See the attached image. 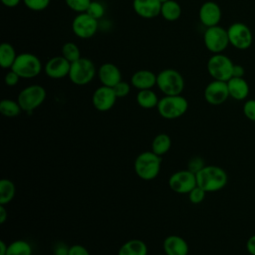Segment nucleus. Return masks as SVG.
Returning <instances> with one entry per match:
<instances>
[{"label":"nucleus","instance_id":"9b49d317","mask_svg":"<svg viewBox=\"0 0 255 255\" xmlns=\"http://www.w3.org/2000/svg\"><path fill=\"white\" fill-rule=\"evenodd\" d=\"M168 185L170 189L176 193L188 194L197 185L195 173L188 169L177 170L170 175Z\"/></svg>","mask_w":255,"mask_h":255},{"label":"nucleus","instance_id":"423d86ee","mask_svg":"<svg viewBox=\"0 0 255 255\" xmlns=\"http://www.w3.org/2000/svg\"><path fill=\"white\" fill-rule=\"evenodd\" d=\"M96 76V66L92 60L81 57L71 63L69 72L70 81L77 86H85L91 83Z\"/></svg>","mask_w":255,"mask_h":255},{"label":"nucleus","instance_id":"412c9836","mask_svg":"<svg viewBox=\"0 0 255 255\" xmlns=\"http://www.w3.org/2000/svg\"><path fill=\"white\" fill-rule=\"evenodd\" d=\"M227 87L229 96L237 101L246 99L249 94V86L243 78L232 77L229 81H227Z\"/></svg>","mask_w":255,"mask_h":255},{"label":"nucleus","instance_id":"bb28decb","mask_svg":"<svg viewBox=\"0 0 255 255\" xmlns=\"http://www.w3.org/2000/svg\"><path fill=\"white\" fill-rule=\"evenodd\" d=\"M16 193V187L12 180L3 178L0 180V205L10 203Z\"/></svg>","mask_w":255,"mask_h":255},{"label":"nucleus","instance_id":"20e7f679","mask_svg":"<svg viewBox=\"0 0 255 255\" xmlns=\"http://www.w3.org/2000/svg\"><path fill=\"white\" fill-rule=\"evenodd\" d=\"M156 86L164 96L181 95L184 90V79L174 69H164L156 75Z\"/></svg>","mask_w":255,"mask_h":255},{"label":"nucleus","instance_id":"f3484780","mask_svg":"<svg viewBox=\"0 0 255 255\" xmlns=\"http://www.w3.org/2000/svg\"><path fill=\"white\" fill-rule=\"evenodd\" d=\"M132 8L139 17L151 19L160 14L161 2L159 0H132Z\"/></svg>","mask_w":255,"mask_h":255},{"label":"nucleus","instance_id":"c9c22d12","mask_svg":"<svg viewBox=\"0 0 255 255\" xmlns=\"http://www.w3.org/2000/svg\"><path fill=\"white\" fill-rule=\"evenodd\" d=\"M115 94L118 98H125L127 97L129 92H130V86L128 83L125 82V81H121L120 83H118L114 88Z\"/></svg>","mask_w":255,"mask_h":255},{"label":"nucleus","instance_id":"f8f14e48","mask_svg":"<svg viewBox=\"0 0 255 255\" xmlns=\"http://www.w3.org/2000/svg\"><path fill=\"white\" fill-rule=\"evenodd\" d=\"M74 34L82 39L93 37L98 30V20L90 16L87 12L79 13L72 22Z\"/></svg>","mask_w":255,"mask_h":255},{"label":"nucleus","instance_id":"dca6fc26","mask_svg":"<svg viewBox=\"0 0 255 255\" xmlns=\"http://www.w3.org/2000/svg\"><path fill=\"white\" fill-rule=\"evenodd\" d=\"M221 9L219 5L213 1L204 2L198 12V17L203 26L206 28L216 26L221 20Z\"/></svg>","mask_w":255,"mask_h":255},{"label":"nucleus","instance_id":"7c9ffc66","mask_svg":"<svg viewBox=\"0 0 255 255\" xmlns=\"http://www.w3.org/2000/svg\"><path fill=\"white\" fill-rule=\"evenodd\" d=\"M67 6L77 12V13H84L87 12L92 0H65Z\"/></svg>","mask_w":255,"mask_h":255},{"label":"nucleus","instance_id":"de8ad7c7","mask_svg":"<svg viewBox=\"0 0 255 255\" xmlns=\"http://www.w3.org/2000/svg\"><path fill=\"white\" fill-rule=\"evenodd\" d=\"M161 255H166V254H161Z\"/></svg>","mask_w":255,"mask_h":255},{"label":"nucleus","instance_id":"473e14b6","mask_svg":"<svg viewBox=\"0 0 255 255\" xmlns=\"http://www.w3.org/2000/svg\"><path fill=\"white\" fill-rule=\"evenodd\" d=\"M25 6L32 11H43L45 10L51 0H23Z\"/></svg>","mask_w":255,"mask_h":255},{"label":"nucleus","instance_id":"9d476101","mask_svg":"<svg viewBox=\"0 0 255 255\" xmlns=\"http://www.w3.org/2000/svg\"><path fill=\"white\" fill-rule=\"evenodd\" d=\"M229 44L238 50L248 49L253 41L250 28L241 22H235L227 29Z\"/></svg>","mask_w":255,"mask_h":255},{"label":"nucleus","instance_id":"b1692460","mask_svg":"<svg viewBox=\"0 0 255 255\" xmlns=\"http://www.w3.org/2000/svg\"><path fill=\"white\" fill-rule=\"evenodd\" d=\"M16 58V51L10 43L4 42L0 45V66L3 69H11Z\"/></svg>","mask_w":255,"mask_h":255},{"label":"nucleus","instance_id":"a878e982","mask_svg":"<svg viewBox=\"0 0 255 255\" xmlns=\"http://www.w3.org/2000/svg\"><path fill=\"white\" fill-rule=\"evenodd\" d=\"M181 7L175 0H168L161 4L160 15L166 21H175L181 16Z\"/></svg>","mask_w":255,"mask_h":255},{"label":"nucleus","instance_id":"39448f33","mask_svg":"<svg viewBox=\"0 0 255 255\" xmlns=\"http://www.w3.org/2000/svg\"><path fill=\"white\" fill-rule=\"evenodd\" d=\"M41 60L32 53H21L17 58L10 70L14 71L20 78L32 79L37 77L42 71Z\"/></svg>","mask_w":255,"mask_h":255},{"label":"nucleus","instance_id":"a18cd8bd","mask_svg":"<svg viewBox=\"0 0 255 255\" xmlns=\"http://www.w3.org/2000/svg\"><path fill=\"white\" fill-rule=\"evenodd\" d=\"M7 249H8V245L3 240H1L0 241V255H6Z\"/></svg>","mask_w":255,"mask_h":255},{"label":"nucleus","instance_id":"0eeeda50","mask_svg":"<svg viewBox=\"0 0 255 255\" xmlns=\"http://www.w3.org/2000/svg\"><path fill=\"white\" fill-rule=\"evenodd\" d=\"M46 97L47 93L44 87L40 85H30L19 93L17 101L22 111L32 113L44 103Z\"/></svg>","mask_w":255,"mask_h":255},{"label":"nucleus","instance_id":"79ce46f5","mask_svg":"<svg viewBox=\"0 0 255 255\" xmlns=\"http://www.w3.org/2000/svg\"><path fill=\"white\" fill-rule=\"evenodd\" d=\"M247 247V251L251 254V255H255V235L251 236L246 244Z\"/></svg>","mask_w":255,"mask_h":255},{"label":"nucleus","instance_id":"e433bc0d","mask_svg":"<svg viewBox=\"0 0 255 255\" xmlns=\"http://www.w3.org/2000/svg\"><path fill=\"white\" fill-rule=\"evenodd\" d=\"M243 113L248 120L255 122V100L245 102L243 106Z\"/></svg>","mask_w":255,"mask_h":255},{"label":"nucleus","instance_id":"37998d69","mask_svg":"<svg viewBox=\"0 0 255 255\" xmlns=\"http://www.w3.org/2000/svg\"><path fill=\"white\" fill-rule=\"evenodd\" d=\"M8 212L5 208V205H0V224H4L7 220Z\"/></svg>","mask_w":255,"mask_h":255},{"label":"nucleus","instance_id":"ea45409f","mask_svg":"<svg viewBox=\"0 0 255 255\" xmlns=\"http://www.w3.org/2000/svg\"><path fill=\"white\" fill-rule=\"evenodd\" d=\"M70 247H68L65 243L59 242L54 247V255H68Z\"/></svg>","mask_w":255,"mask_h":255},{"label":"nucleus","instance_id":"ddd939ff","mask_svg":"<svg viewBox=\"0 0 255 255\" xmlns=\"http://www.w3.org/2000/svg\"><path fill=\"white\" fill-rule=\"evenodd\" d=\"M118 97L111 87L101 86L96 89L92 95V104L99 112H108L116 104Z\"/></svg>","mask_w":255,"mask_h":255},{"label":"nucleus","instance_id":"c85d7f7f","mask_svg":"<svg viewBox=\"0 0 255 255\" xmlns=\"http://www.w3.org/2000/svg\"><path fill=\"white\" fill-rule=\"evenodd\" d=\"M32 246L26 240H15L8 245L6 255H32Z\"/></svg>","mask_w":255,"mask_h":255},{"label":"nucleus","instance_id":"aec40b11","mask_svg":"<svg viewBox=\"0 0 255 255\" xmlns=\"http://www.w3.org/2000/svg\"><path fill=\"white\" fill-rule=\"evenodd\" d=\"M130 84L138 91L151 89L156 85V75L149 70H138L131 75Z\"/></svg>","mask_w":255,"mask_h":255},{"label":"nucleus","instance_id":"6e6552de","mask_svg":"<svg viewBox=\"0 0 255 255\" xmlns=\"http://www.w3.org/2000/svg\"><path fill=\"white\" fill-rule=\"evenodd\" d=\"M233 62L226 55L213 54L207 61V72L213 80L227 82L232 78Z\"/></svg>","mask_w":255,"mask_h":255},{"label":"nucleus","instance_id":"4be33fe9","mask_svg":"<svg viewBox=\"0 0 255 255\" xmlns=\"http://www.w3.org/2000/svg\"><path fill=\"white\" fill-rule=\"evenodd\" d=\"M118 255H147V246L140 239H130L120 247Z\"/></svg>","mask_w":255,"mask_h":255},{"label":"nucleus","instance_id":"2eb2a0df","mask_svg":"<svg viewBox=\"0 0 255 255\" xmlns=\"http://www.w3.org/2000/svg\"><path fill=\"white\" fill-rule=\"evenodd\" d=\"M70 68L71 63L61 55L48 60L44 66V72L49 78L58 80L69 76Z\"/></svg>","mask_w":255,"mask_h":255},{"label":"nucleus","instance_id":"a211bd4d","mask_svg":"<svg viewBox=\"0 0 255 255\" xmlns=\"http://www.w3.org/2000/svg\"><path fill=\"white\" fill-rule=\"evenodd\" d=\"M98 77L103 86L114 88L122 81L121 70L112 63H105L98 70Z\"/></svg>","mask_w":255,"mask_h":255},{"label":"nucleus","instance_id":"a19ab883","mask_svg":"<svg viewBox=\"0 0 255 255\" xmlns=\"http://www.w3.org/2000/svg\"><path fill=\"white\" fill-rule=\"evenodd\" d=\"M244 76V68L241 65L234 64L233 66V72H232V77L236 78H243Z\"/></svg>","mask_w":255,"mask_h":255},{"label":"nucleus","instance_id":"393cba45","mask_svg":"<svg viewBox=\"0 0 255 255\" xmlns=\"http://www.w3.org/2000/svg\"><path fill=\"white\" fill-rule=\"evenodd\" d=\"M171 147V138L167 133L161 132L156 134L151 141V150L157 155L165 154Z\"/></svg>","mask_w":255,"mask_h":255},{"label":"nucleus","instance_id":"7ed1b4c3","mask_svg":"<svg viewBox=\"0 0 255 255\" xmlns=\"http://www.w3.org/2000/svg\"><path fill=\"white\" fill-rule=\"evenodd\" d=\"M156 109L161 118L175 120L182 117L187 112L188 102L181 95L164 96L159 99Z\"/></svg>","mask_w":255,"mask_h":255},{"label":"nucleus","instance_id":"1a4fd4ad","mask_svg":"<svg viewBox=\"0 0 255 255\" xmlns=\"http://www.w3.org/2000/svg\"><path fill=\"white\" fill-rule=\"evenodd\" d=\"M203 42L205 48L209 52L213 54H220L229 45L227 30L219 25L208 27L203 34Z\"/></svg>","mask_w":255,"mask_h":255},{"label":"nucleus","instance_id":"72a5a7b5","mask_svg":"<svg viewBox=\"0 0 255 255\" xmlns=\"http://www.w3.org/2000/svg\"><path fill=\"white\" fill-rule=\"evenodd\" d=\"M205 193L206 191L203 190L201 187L199 186H195L189 193H188V199L190 200L191 203L193 204H198L201 203L203 201V199L205 198Z\"/></svg>","mask_w":255,"mask_h":255},{"label":"nucleus","instance_id":"2f4dec72","mask_svg":"<svg viewBox=\"0 0 255 255\" xmlns=\"http://www.w3.org/2000/svg\"><path fill=\"white\" fill-rule=\"evenodd\" d=\"M87 13H88L90 16H92L93 18L99 20V19H101V18L104 16V14H105V7H104V5H103L101 2H99V1H92L91 4H90V6H89V8H88V10H87Z\"/></svg>","mask_w":255,"mask_h":255},{"label":"nucleus","instance_id":"49530a36","mask_svg":"<svg viewBox=\"0 0 255 255\" xmlns=\"http://www.w3.org/2000/svg\"><path fill=\"white\" fill-rule=\"evenodd\" d=\"M159 1H160V2H161V4H162V3H164V2H167L168 0H159Z\"/></svg>","mask_w":255,"mask_h":255},{"label":"nucleus","instance_id":"c03bdc74","mask_svg":"<svg viewBox=\"0 0 255 255\" xmlns=\"http://www.w3.org/2000/svg\"><path fill=\"white\" fill-rule=\"evenodd\" d=\"M1 2L3 3V5H5L6 7L9 8H13L19 5V3L21 2V0H1Z\"/></svg>","mask_w":255,"mask_h":255},{"label":"nucleus","instance_id":"f03ea898","mask_svg":"<svg viewBox=\"0 0 255 255\" xmlns=\"http://www.w3.org/2000/svg\"><path fill=\"white\" fill-rule=\"evenodd\" d=\"M161 158L152 150L139 153L133 163L135 174L143 180L149 181L154 179L160 172Z\"/></svg>","mask_w":255,"mask_h":255},{"label":"nucleus","instance_id":"c756f323","mask_svg":"<svg viewBox=\"0 0 255 255\" xmlns=\"http://www.w3.org/2000/svg\"><path fill=\"white\" fill-rule=\"evenodd\" d=\"M61 55L70 63H73L81 58V51L75 43L67 42L62 46Z\"/></svg>","mask_w":255,"mask_h":255},{"label":"nucleus","instance_id":"f704fd0d","mask_svg":"<svg viewBox=\"0 0 255 255\" xmlns=\"http://www.w3.org/2000/svg\"><path fill=\"white\" fill-rule=\"evenodd\" d=\"M205 166L204 164V160L202 157L200 156H193L191 157L188 162H187V168L189 171L193 172V173H197L200 169H202Z\"/></svg>","mask_w":255,"mask_h":255},{"label":"nucleus","instance_id":"f257e3e1","mask_svg":"<svg viewBox=\"0 0 255 255\" xmlns=\"http://www.w3.org/2000/svg\"><path fill=\"white\" fill-rule=\"evenodd\" d=\"M196 184L206 192L222 189L227 183L225 170L216 165H205L196 174Z\"/></svg>","mask_w":255,"mask_h":255},{"label":"nucleus","instance_id":"5701e85b","mask_svg":"<svg viewBox=\"0 0 255 255\" xmlns=\"http://www.w3.org/2000/svg\"><path fill=\"white\" fill-rule=\"evenodd\" d=\"M158 101L159 99L157 98V95L151 89L140 90L136 95L137 105L145 110L156 108Z\"/></svg>","mask_w":255,"mask_h":255},{"label":"nucleus","instance_id":"4468645a","mask_svg":"<svg viewBox=\"0 0 255 255\" xmlns=\"http://www.w3.org/2000/svg\"><path fill=\"white\" fill-rule=\"evenodd\" d=\"M204 99L212 106H218L223 104L229 96L227 82L213 80L204 89Z\"/></svg>","mask_w":255,"mask_h":255},{"label":"nucleus","instance_id":"cd10ccee","mask_svg":"<svg viewBox=\"0 0 255 255\" xmlns=\"http://www.w3.org/2000/svg\"><path fill=\"white\" fill-rule=\"evenodd\" d=\"M22 112V109L18 101L4 99L0 102V113L6 118L18 117Z\"/></svg>","mask_w":255,"mask_h":255},{"label":"nucleus","instance_id":"6ab92c4d","mask_svg":"<svg viewBox=\"0 0 255 255\" xmlns=\"http://www.w3.org/2000/svg\"><path fill=\"white\" fill-rule=\"evenodd\" d=\"M162 248L166 255H188L189 251L187 242L179 235H168L165 237Z\"/></svg>","mask_w":255,"mask_h":255},{"label":"nucleus","instance_id":"58836bf2","mask_svg":"<svg viewBox=\"0 0 255 255\" xmlns=\"http://www.w3.org/2000/svg\"><path fill=\"white\" fill-rule=\"evenodd\" d=\"M68 255H90L88 249L80 244H75L70 246Z\"/></svg>","mask_w":255,"mask_h":255},{"label":"nucleus","instance_id":"4c0bfd02","mask_svg":"<svg viewBox=\"0 0 255 255\" xmlns=\"http://www.w3.org/2000/svg\"><path fill=\"white\" fill-rule=\"evenodd\" d=\"M20 79H21V78H20L14 71L10 70L9 72L6 73V75H5V77H4V82H5V84H6L7 86H9V87H14V86H16V85L19 83V80H20Z\"/></svg>","mask_w":255,"mask_h":255}]
</instances>
